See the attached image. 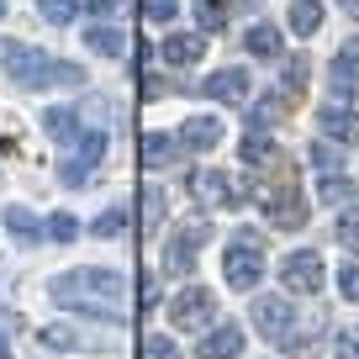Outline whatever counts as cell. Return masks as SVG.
Masks as SVG:
<instances>
[{"instance_id":"obj_1","label":"cell","mask_w":359,"mask_h":359,"mask_svg":"<svg viewBox=\"0 0 359 359\" xmlns=\"http://www.w3.org/2000/svg\"><path fill=\"white\" fill-rule=\"evenodd\" d=\"M53 302L116 323V317H122V306H127V280L116 275V269L85 264V269H69V275H58V280H53Z\"/></svg>"},{"instance_id":"obj_2","label":"cell","mask_w":359,"mask_h":359,"mask_svg":"<svg viewBox=\"0 0 359 359\" xmlns=\"http://www.w3.org/2000/svg\"><path fill=\"white\" fill-rule=\"evenodd\" d=\"M6 74L16 79L22 90H43V85H85V69L79 64H64V58H48L43 48H22V43H11L6 48Z\"/></svg>"},{"instance_id":"obj_3","label":"cell","mask_w":359,"mask_h":359,"mask_svg":"<svg viewBox=\"0 0 359 359\" xmlns=\"http://www.w3.org/2000/svg\"><path fill=\"white\" fill-rule=\"evenodd\" d=\"M269 175L275 180H264V185H248V196H254L259 206H264V217L275 227H280V233H296V227H306V196L296 191V180H291V169H285V158L280 164H269Z\"/></svg>"},{"instance_id":"obj_4","label":"cell","mask_w":359,"mask_h":359,"mask_svg":"<svg viewBox=\"0 0 359 359\" xmlns=\"http://www.w3.org/2000/svg\"><path fill=\"white\" fill-rule=\"evenodd\" d=\"M222 275L233 291H254L264 280V243H259V233H233V243L222 254Z\"/></svg>"},{"instance_id":"obj_5","label":"cell","mask_w":359,"mask_h":359,"mask_svg":"<svg viewBox=\"0 0 359 359\" xmlns=\"http://www.w3.org/2000/svg\"><path fill=\"white\" fill-rule=\"evenodd\" d=\"M206 238H212V222H185V227H175V233H169V243H164V269H169V275H191V269H196V254H201Z\"/></svg>"},{"instance_id":"obj_6","label":"cell","mask_w":359,"mask_h":359,"mask_svg":"<svg viewBox=\"0 0 359 359\" xmlns=\"http://www.w3.org/2000/svg\"><path fill=\"white\" fill-rule=\"evenodd\" d=\"M323 280H327V269H323V254H317V248H296V254H285V264H280V285H285V291L312 296V291H323Z\"/></svg>"},{"instance_id":"obj_7","label":"cell","mask_w":359,"mask_h":359,"mask_svg":"<svg viewBox=\"0 0 359 359\" xmlns=\"http://www.w3.org/2000/svg\"><path fill=\"white\" fill-rule=\"evenodd\" d=\"M212 317H217V296L206 291V285H191V291H180L175 302H169V323H175L180 333H201Z\"/></svg>"},{"instance_id":"obj_8","label":"cell","mask_w":359,"mask_h":359,"mask_svg":"<svg viewBox=\"0 0 359 359\" xmlns=\"http://www.w3.org/2000/svg\"><path fill=\"white\" fill-rule=\"evenodd\" d=\"M254 327L269 338V344H291V333H296L291 302H285V296H259L254 302Z\"/></svg>"},{"instance_id":"obj_9","label":"cell","mask_w":359,"mask_h":359,"mask_svg":"<svg viewBox=\"0 0 359 359\" xmlns=\"http://www.w3.org/2000/svg\"><path fill=\"white\" fill-rule=\"evenodd\" d=\"M101 158H106V133H95V127H90V133H79V148L64 158V169H58V175H64V185H85L90 169L101 164Z\"/></svg>"},{"instance_id":"obj_10","label":"cell","mask_w":359,"mask_h":359,"mask_svg":"<svg viewBox=\"0 0 359 359\" xmlns=\"http://www.w3.org/2000/svg\"><path fill=\"white\" fill-rule=\"evenodd\" d=\"M191 196L201 206H238V185L222 175V169H196L191 175Z\"/></svg>"},{"instance_id":"obj_11","label":"cell","mask_w":359,"mask_h":359,"mask_svg":"<svg viewBox=\"0 0 359 359\" xmlns=\"http://www.w3.org/2000/svg\"><path fill=\"white\" fill-rule=\"evenodd\" d=\"M327 85H333V101H354V95H359V43H348L344 53L333 58Z\"/></svg>"},{"instance_id":"obj_12","label":"cell","mask_w":359,"mask_h":359,"mask_svg":"<svg viewBox=\"0 0 359 359\" xmlns=\"http://www.w3.org/2000/svg\"><path fill=\"white\" fill-rule=\"evenodd\" d=\"M317 122H323V137H333V143H359V111H348V106L327 101L317 111Z\"/></svg>"},{"instance_id":"obj_13","label":"cell","mask_w":359,"mask_h":359,"mask_svg":"<svg viewBox=\"0 0 359 359\" xmlns=\"http://www.w3.org/2000/svg\"><path fill=\"white\" fill-rule=\"evenodd\" d=\"M201 359H243V327L238 323H222L201 338Z\"/></svg>"},{"instance_id":"obj_14","label":"cell","mask_w":359,"mask_h":359,"mask_svg":"<svg viewBox=\"0 0 359 359\" xmlns=\"http://www.w3.org/2000/svg\"><path fill=\"white\" fill-rule=\"evenodd\" d=\"M217 143H222V122L217 116H191L180 127V148H191V154H212Z\"/></svg>"},{"instance_id":"obj_15","label":"cell","mask_w":359,"mask_h":359,"mask_svg":"<svg viewBox=\"0 0 359 359\" xmlns=\"http://www.w3.org/2000/svg\"><path fill=\"white\" fill-rule=\"evenodd\" d=\"M206 95L212 101H227V106H238V101H248V69H217L212 79H206Z\"/></svg>"},{"instance_id":"obj_16","label":"cell","mask_w":359,"mask_h":359,"mask_svg":"<svg viewBox=\"0 0 359 359\" xmlns=\"http://www.w3.org/2000/svg\"><path fill=\"white\" fill-rule=\"evenodd\" d=\"M158 53H164V64H201V53H206V37H196V32H169L164 43H158Z\"/></svg>"},{"instance_id":"obj_17","label":"cell","mask_w":359,"mask_h":359,"mask_svg":"<svg viewBox=\"0 0 359 359\" xmlns=\"http://www.w3.org/2000/svg\"><path fill=\"white\" fill-rule=\"evenodd\" d=\"M85 43H90V53H101V58H122L127 53V32H122V27H111V22H90L85 27Z\"/></svg>"},{"instance_id":"obj_18","label":"cell","mask_w":359,"mask_h":359,"mask_svg":"<svg viewBox=\"0 0 359 359\" xmlns=\"http://www.w3.org/2000/svg\"><path fill=\"white\" fill-rule=\"evenodd\" d=\"M238 158H243L248 169H269V164H280L285 154H280V148H275V143H269L264 133H248L243 143H238Z\"/></svg>"},{"instance_id":"obj_19","label":"cell","mask_w":359,"mask_h":359,"mask_svg":"<svg viewBox=\"0 0 359 359\" xmlns=\"http://www.w3.org/2000/svg\"><path fill=\"white\" fill-rule=\"evenodd\" d=\"M43 133L58 137V143H74V137H79V111H69V106H48V111H43Z\"/></svg>"},{"instance_id":"obj_20","label":"cell","mask_w":359,"mask_h":359,"mask_svg":"<svg viewBox=\"0 0 359 359\" xmlns=\"http://www.w3.org/2000/svg\"><path fill=\"white\" fill-rule=\"evenodd\" d=\"M285 101H291V95H264V101H254V111H248V127H254V133H269V127L280 122L285 116Z\"/></svg>"},{"instance_id":"obj_21","label":"cell","mask_w":359,"mask_h":359,"mask_svg":"<svg viewBox=\"0 0 359 359\" xmlns=\"http://www.w3.org/2000/svg\"><path fill=\"white\" fill-rule=\"evenodd\" d=\"M175 154H180V137H164V133H148V137H143V164H148V169L175 164Z\"/></svg>"},{"instance_id":"obj_22","label":"cell","mask_w":359,"mask_h":359,"mask_svg":"<svg viewBox=\"0 0 359 359\" xmlns=\"http://www.w3.org/2000/svg\"><path fill=\"white\" fill-rule=\"evenodd\" d=\"M243 48H248L254 58H280V32H275L269 22H259V27H248Z\"/></svg>"},{"instance_id":"obj_23","label":"cell","mask_w":359,"mask_h":359,"mask_svg":"<svg viewBox=\"0 0 359 359\" xmlns=\"http://www.w3.org/2000/svg\"><path fill=\"white\" fill-rule=\"evenodd\" d=\"M6 227H11L16 243H37V238H43V222H37L27 206H6Z\"/></svg>"},{"instance_id":"obj_24","label":"cell","mask_w":359,"mask_h":359,"mask_svg":"<svg viewBox=\"0 0 359 359\" xmlns=\"http://www.w3.org/2000/svg\"><path fill=\"white\" fill-rule=\"evenodd\" d=\"M196 22H201V32H222L233 22V0H196Z\"/></svg>"},{"instance_id":"obj_25","label":"cell","mask_w":359,"mask_h":359,"mask_svg":"<svg viewBox=\"0 0 359 359\" xmlns=\"http://www.w3.org/2000/svg\"><path fill=\"white\" fill-rule=\"evenodd\" d=\"M317 27H323V0H296V6H291V32L312 37Z\"/></svg>"},{"instance_id":"obj_26","label":"cell","mask_w":359,"mask_h":359,"mask_svg":"<svg viewBox=\"0 0 359 359\" xmlns=\"http://www.w3.org/2000/svg\"><path fill=\"white\" fill-rule=\"evenodd\" d=\"M317 196H323L327 206H354L359 201V191L348 185L344 175H323V185H317Z\"/></svg>"},{"instance_id":"obj_27","label":"cell","mask_w":359,"mask_h":359,"mask_svg":"<svg viewBox=\"0 0 359 359\" xmlns=\"http://www.w3.org/2000/svg\"><path fill=\"white\" fill-rule=\"evenodd\" d=\"M333 233H338V243H344L348 254H359V201H354V206H344V217H338Z\"/></svg>"},{"instance_id":"obj_28","label":"cell","mask_w":359,"mask_h":359,"mask_svg":"<svg viewBox=\"0 0 359 359\" xmlns=\"http://www.w3.org/2000/svg\"><path fill=\"white\" fill-rule=\"evenodd\" d=\"M306 74H312V64H306V58H291V64H285V74H280V90L291 95V101H296V95L306 90Z\"/></svg>"},{"instance_id":"obj_29","label":"cell","mask_w":359,"mask_h":359,"mask_svg":"<svg viewBox=\"0 0 359 359\" xmlns=\"http://www.w3.org/2000/svg\"><path fill=\"white\" fill-rule=\"evenodd\" d=\"M90 233H95V238H116V233H127V212H122V206L101 212L95 222H90Z\"/></svg>"},{"instance_id":"obj_30","label":"cell","mask_w":359,"mask_h":359,"mask_svg":"<svg viewBox=\"0 0 359 359\" xmlns=\"http://www.w3.org/2000/svg\"><path fill=\"white\" fill-rule=\"evenodd\" d=\"M43 233L53 238V243H74V238H79V222H74L69 212H58V217H48V227H43Z\"/></svg>"},{"instance_id":"obj_31","label":"cell","mask_w":359,"mask_h":359,"mask_svg":"<svg viewBox=\"0 0 359 359\" xmlns=\"http://www.w3.org/2000/svg\"><path fill=\"white\" fill-rule=\"evenodd\" d=\"M143 359H180V348L169 344L164 333H148V338H143Z\"/></svg>"},{"instance_id":"obj_32","label":"cell","mask_w":359,"mask_h":359,"mask_svg":"<svg viewBox=\"0 0 359 359\" xmlns=\"http://www.w3.org/2000/svg\"><path fill=\"white\" fill-rule=\"evenodd\" d=\"M43 16L53 27H69V22H74V0H43Z\"/></svg>"},{"instance_id":"obj_33","label":"cell","mask_w":359,"mask_h":359,"mask_svg":"<svg viewBox=\"0 0 359 359\" xmlns=\"http://www.w3.org/2000/svg\"><path fill=\"white\" fill-rule=\"evenodd\" d=\"M175 11H180V0H143L148 22H175Z\"/></svg>"},{"instance_id":"obj_34","label":"cell","mask_w":359,"mask_h":359,"mask_svg":"<svg viewBox=\"0 0 359 359\" xmlns=\"http://www.w3.org/2000/svg\"><path fill=\"white\" fill-rule=\"evenodd\" d=\"M43 344H48V348H74L79 338H74V327H58V323H53V327H43Z\"/></svg>"},{"instance_id":"obj_35","label":"cell","mask_w":359,"mask_h":359,"mask_svg":"<svg viewBox=\"0 0 359 359\" xmlns=\"http://www.w3.org/2000/svg\"><path fill=\"white\" fill-rule=\"evenodd\" d=\"M312 164L323 169V175H338V148H327V143H312Z\"/></svg>"},{"instance_id":"obj_36","label":"cell","mask_w":359,"mask_h":359,"mask_svg":"<svg viewBox=\"0 0 359 359\" xmlns=\"http://www.w3.org/2000/svg\"><path fill=\"white\" fill-rule=\"evenodd\" d=\"M333 359H359V327L338 333V344H333Z\"/></svg>"},{"instance_id":"obj_37","label":"cell","mask_w":359,"mask_h":359,"mask_svg":"<svg viewBox=\"0 0 359 359\" xmlns=\"http://www.w3.org/2000/svg\"><path fill=\"white\" fill-rule=\"evenodd\" d=\"M338 291H344L348 302H359V264H344V269H338Z\"/></svg>"},{"instance_id":"obj_38","label":"cell","mask_w":359,"mask_h":359,"mask_svg":"<svg viewBox=\"0 0 359 359\" xmlns=\"http://www.w3.org/2000/svg\"><path fill=\"white\" fill-rule=\"evenodd\" d=\"M158 217H164V196H158V191H143V222L158 227Z\"/></svg>"},{"instance_id":"obj_39","label":"cell","mask_w":359,"mask_h":359,"mask_svg":"<svg viewBox=\"0 0 359 359\" xmlns=\"http://www.w3.org/2000/svg\"><path fill=\"white\" fill-rule=\"evenodd\" d=\"M90 11H95V16H116V11H122V0H90Z\"/></svg>"},{"instance_id":"obj_40","label":"cell","mask_w":359,"mask_h":359,"mask_svg":"<svg viewBox=\"0 0 359 359\" xmlns=\"http://www.w3.org/2000/svg\"><path fill=\"white\" fill-rule=\"evenodd\" d=\"M338 6H344V11H348V16H359V0H338Z\"/></svg>"},{"instance_id":"obj_41","label":"cell","mask_w":359,"mask_h":359,"mask_svg":"<svg viewBox=\"0 0 359 359\" xmlns=\"http://www.w3.org/2000/svg\"><path fill=\"white\" fill-rule=\"evenodd\" d=\"M0 359H11V344H6V333H0Z\"/></svg>"},{"instance_id":"obj_42","label":"cell","mask_w":359,"mask_h":359,"mask_svg":"<svg viewBox=\"0 0 359 359\" xmlns=\"http://www.w3.org/2000/svg\"><path fill=\"white\" fill-rule=\"evenodd\" d=\"M0 16H6V0H0Z\"/></svg>"}]
</instances>
